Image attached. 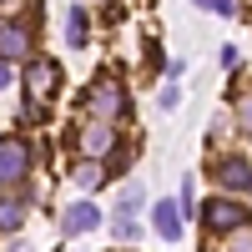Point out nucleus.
<instances>
[{
    "label": "nucleus",
    "mask_w": 252,
    "mask_h": 252,
    "mask_svg": "<svg viewBox=\"0 0 252 252\" xmlns=\"http://www.w3.org/2000/svg\"><path fill=\"white\" fill-rule=\"evenodd\" d=\"M31 177V146L20 136H0V187H20Z\"/></svg>",
    "instance_id": "1"
},
{
    "label": "nucleus",
    "mask_w": 252,
    "mask_h": 252,
    "mask_svg": "<svg viewBox=\"0 0 252 252\" xmlns=\"http://www.w3.org/2000/svg\"><path fill=\"white\" fill-rule=\"evenodd\" d=\"M252 212L242 202H232V197H217V202H207V212H202V222H207V232H242V222H247Z\"/></svg>",
    "instance_id": "2"
},
{
    "label": "nucleus",
    "mask_w": 252,
    "mask_h": 252,
    "mask_svg": "<svg viewBox=\"0 0 252 252\" xmlns=\"http://www.w3.org/2000/svg\"><path fill=\"white\" fill-rule=\"evenodd\" d=\"M86 101H91V116H96V121H116V116L126 111V96H121L116 81H96V86L86 91Z\"/></svg>",
    "instance_id": "3"
},
{
    "label": "nucleus",
    "mask_w": 252,
    "mask_h": 252,
    "mask_svg": "<svg viewBox=\"0 0 252 252\" xmlns=\"http://www.w3.org/2000/svg\"><path fill=\"white\" fill-rule=\"evenodd\" d=\"M61 81V71H56V61H46V56H35L31 66H26V91H31V101H46V91Z\"/></svg>",
    "instance_id": "4"
},
{
    "label": "nucleus",
    "mask_w": 252,
    "mask_h": 252,
    "mask_svg": "<svg viewBox=\"0 0 252 252\" xmlns=\"http://www.w3.org/2000/svg\"><path fill=\"white\" fill-rule=\"evenodd\" d=\"M152 227H157V237L177 242V237H182V207H177L172 197H161V202L152 207Z\"/></svg>",
    "instance_id": "5"
},
{
    "label": "nucleus",
    "mask_w": 252,
    "mask_h": 252,
    "mask_svg": "<svg viewBox=\"0 0 252 252\" xmlns=\"http://www.w3.org/2000/svg\"><path fill=\"white\" fill-rule=\"evenodd\" d=\"M217 182H222V192H247L252 187V166L242 157H227V161H217Z\"/></svg>",
    "instance_id": "6"
},
{
    "label": "nucleus",
    "mask_w": 252,
    "mask_h": 252,
    "mask_svg": "<svg viewBox=\"0 0 252 252\" xmlns=\"http://www.w3.org/2000/svg\"><path fill=\"white\" fill-rule=\"evenodd\" d=\"M0 56L5 61H26L31 56V26H0Z\"/></svg>",
    "instance_id": "7"
},
{
    "label": "nucleus",
    "mask_w": 252,
    "mask_h": 252,
    "mask_svg": "<svg viewBox=\"0 0 252 252\" xmlns=\"http://www.w3.org/2000/svg\"><path fill=\"white\" fill-rule=\"evenodd\" d=\"M111 141H116V136H111V126H106V121H96V126H86V131H81V152L96 161V157H106V152H111Z\"/></svg>",
    "instance_id": "8"
},
{
    "label": "nucleus",
    "mask_w": 252,
    "mask_h": 252,
    "mask_svg": "<svg viewBox=\"0 0 252 252\" xmlns=\"http://www.w3.org/2000/svg\"><path fill=\"white\" fill-rule=\"evenodd\" d=\"M96 222H101V212H96V207H91V202H76L71 212H66V222H61V227H66V237H81V232H91Z\"/></svg>",
    "instance_id": "9"
},
{
    "label": "nucleus",
    "mask_w": 252,
    "mask_h": 252,
    "mask_svg": "<svg viewBox=\"0 0 252 252\" xmlns=\"http://www.w3.org/2000/svg\"><path fill=\"white\" fill-rule=\"evenodd\" d=\"M26 222V202L20 197H0V232H20Z\"/></svg>",
    "instance_id": "10"
},
{
    "label": "nucleus",
    "mask_w": 252,
    "mask_h": 252,
    "mask_svg": "<svg viewBox=\"0 0 252 252\" xmlns=\"http://www.w3.org/2000/svg\"><path fill=\"white\" fill-rule=\"evenodd\" d=\"M71 182H76V187H101V182H106V172H101V161H76Z\"/></svg>",
    "instance_id": "11"
},
{
    "label": "nucleus",
    "mask_w": 252,
    "mask_h": 252,
    "mask_svg": "<svg viewBox=\"0 0 252 252\" xmlns=\"http://www.w3.org/2000/svg\"><path fill=\"white\" fill-rule=\"evenodd\" d=\"M66 40H71V46H86V10L66 15Z\"/></svg>",
    "instance_id": "12"
},
{
    "label": "nucleus",
    "mask_w": 252,
    "mask_h": 252,
    "mask_svg": "<svg viewBox=\"0 0 252 252\" xmlns=\"http://www.w3.org/2000/svg\"><path fill=\"white\" fill-rule=\"evenodd\" d=\"M111 232L126 242V237H136V222H131V207H116V222H111Z\"/></svg>",
    "instance_id": "13"
},
{
    "label": "nucleus",
    "mask_w": 252,
    "mask_h": 252,
    "mask_svg": "<svg viewBox=\"0 0 252 252\" xmlns=\"http://www.w3.org/2000/svg\"><path fill=\"white\" fill-rule=\"evenodd\" d=\"M177 101H182V91H177V86H166V91H161V111H177Z\"/></svg>",
    "instance_id": "14"
},
{
    "label": "nucleus",
    "mask_w": 252,
    "mask_h": 252,
    "mask_svg": "<svg viewBox=\"0 0 252 252\" xmlns=\"http://www.w3.org/2000/svg\"><path fill=\"white\" fill-rule=\"evenodd\" d=\"M212 5H217V15H232V0H212Z\"/></svg>",
    "instance_id": "15"
},
{
    "label": "nucleus",
    "mask_w": 252,
    "mask_h": 252,
    "mask_svg": "<svg viewBox=\"0 0 252 252\" xmlns=\"http://www.w3.org/2000/svg\"><path fill=\"white\" fill-rule=\"evenodd\" d=\"M10 86V66H0V91H5Z\"/></svg>",
    "instance_id": "16"
},
{
    "label": "nucleus",
    "mask_w": 252,
    "mask_h": 252,
    "mask_svg": "<svg viewBox=\"0 0 252 252\" xmlns=\"http://www.w3.org/2000/svg\"><path fill=\"white\" fill-rule=\"evenodd\" d=\"M192 5H202V10H207V5H212V0H192Z\"/></svg>",
    "instance_id": "17"
},
{
    "label": "nucleus",
    "mask_w": 252,
    "mask_h": 252,
    "mask_svg": "<svg viewBox=\"0 0 252 252\" xmlns=\"http://www.w3.org/2000/svg\"><path fill=\"white\" fill-rule=\"evenodd\" d=\"M10 252H26V242H15V247H10Z\"/></svg>",
    "instance_id": "18"
},
{
    "label": "nucleus",
    "mask_w": 252,
    "mask_h": 252,
    "mask_svg": "<svg viewBox=\"0 0 252 252\" xmlns=\"http://www.w3.org/2000/svg\"><path fill=\"white\" fill-rule=\"evenodd\" d=\"M247 197H252V187H247Z\"/></svg>",
    "instance_id": "19"
}]
</instances>
